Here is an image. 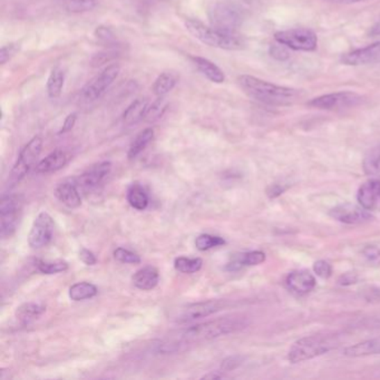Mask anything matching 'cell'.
Returning <instances> with one entry per match:
<instances>
[{"instance_id":"obj_22","label":"cell","mask_w":380,"mask_h":380,"mask_svg":"<svg viewBox=\"0 0 380 380\" xmlns=\"http://www.w3.org/2000/svg\"><path fill=\"white\" fill-rule=\"evenodd\" d=\"M192 60L195 62L197 69L202 74L203 76L210 81V82L215 83V84H222L226 81V75L223 73L219 66L215 65L211 60L203 58V57H193Z\"/></svg>"},{"instance_id":"obj_4","label":"cell","mask_w":380,"mask_h":380,"mask_svg":"<svg viewBox=\"0 0 380 380\" xmlns=\"http://www.w3.org/2000/svg\"><path fill=\"white\" fill-rule=\"evenodd\" d=\"M337 346H338V341L335 336H308L304 338L299 339L291 346L290 350L288 352V361L291 363L310 361L331 352Z\"/></svg>"},{"instance_id":"obj_35","label":"cell","mask_w":380,"mask_h":380,"mask_svg":"<svg viewBox=\"0 0 380 380\" xmlns=\"http://www.w3.org/2000/svg\"><path fill=\"white\" fill-rule=\"evenodd\" d=\"M240 265H259L265 261V254L261 251H251L247 254H240L236 258Z\"/></svg>"},{"instance_id":"obj_12","label":"cell","mask_w":380,"mask_h":380,"mask_svg":"<svg viewBox=\"0 0 380 380\" xmlns=\"http://www.w3.org/2000/svg\"><path fill=\"white\" fill-rule=\"evenodd\" d=\"M55 223L47 212H40L33 222L28 234V245L33 249H40L53 240Z\"/></svg>"},{"instance_id":"obj_45","label":"cell","mask_w":380,"mask_h":380,"mask_svg":"<svg viewBox=\"0 0 380 380\" xmlns=\"http://www.w3.org/2000/svg\"><path fill=\"white\" fill-rule=\"evenodd\" d=\"M77 114L72 113L66 117L63 124L62 129H60V134H66V133L71 132L73 130L74 126L76 124Z\"/></svg>"},{"instance_id":"obj_34","label":"cell","mask_w":380,"mask_h":380,"mask_svg":"<svg viewBox=\"0 0 380 380\" xmlns=\"http://www.w3.org/2000/svg\"><path fill=\"white\" fill-rule=\"evenodd\" d=\"M37 269L44 274H56L68 270V263L62 260L58 261H38Z\"/></svg>"},{"instance_id":"obj_28","label":"cell","mask_w":380,"mask_h":380,"mask_svg":"<svg viewBox=\"0 0 380 380\" xmlns=\"http://www.w3.org/2000/svg\"><path fill=\"white\" fill-rule=\"evenodd\" d=\"M153 138H154V131L152 129H145L142 131L131 144L129 152H127V158L130 160L138 158V155L149 147V144L153 141Z\"/></svg>"},{"instance_id":"obj_24","label":"cell","mask_w":380,"mask_h":380,"mask_svg":"<svg viewBox=\"0 0 380 380\" xmlns=\"http://www.w3.org/2000/svg\"><path fill=\"white\" fill-rule=\"evenodd\" d=\"M46 307L38 302H26L16 309V318L23 324H29L45 313Z\"/></svg>"},{"instance_id":"obj_15","label":"cell","mask_w":380,"mask_h":380,"mask_svg":"<svg viewBox=\"0 0 380 380\" xmlns=\"http://www.w3.org/2000/svg\"><path fill=\"white\" fill-rule=\"evenodd\" d=\"M341 63L348 66L370 65L380 63V42L345 53Z\"/></svg>"},{"instance_id":"obj_21","label":"cell","mask_w":380,"mask_h":380,"mask_svg":"<svg viewBox=\"0 0 380 380\" xmlns=\"http://www.w3.org/2000/svg\"><path fill=\"white\" fill-rule=\"evenodd\" d=\"M342 355L349 358L367 357V356L380 355V338L369 339L358 344L347 347Z\"/></svg>"},{"instance_id":"obj_43","label":"cell","mask_w":380,"mask_h":380,"mask_svg":"<svg viewBox=\"0 0 380 380\" xmlns=\"http://www.w3.org/2000/svg\"><path fill=\"white\" fill-rule=\"evenodd\" d=\"M363 254L369 262H378L380 261V249L374 245H369L366 248L363 249Z\"/></svg>"},{"instance_id":"obj_41","label":"cell","mask_w":380,"mask_h":380,"mask_svg":"<svg viewBox=\"0 0 380 380\" xmlns=\"http://www.w3.org/2000/svg\"><path fill=\"white\" fill-rule=\"evenodd\" d=\"M287 46L282 45L278 42V45H271L270 55L276 60H286L290 57V53L288 51Z\"/></svg>"},{"instance_id":"obj_42","label":"cell","mask_w":380,"mask_h":380,"mask_svg":"<svg viewBox=\"0 0 380 380\" xmlns=\"http://www.w3.org/2000/svg\"><path fill=\"white\" fill-rule=\"evenodd\" d=\"M243 363L242 356H231V357L226 358L222 361L221 368L226 372H231L234 369H237L238 367L241 366Z\"/></svg>"},{"instance_id":"obj_6","label":"cell","mask_w":380,"mask_h":380,"mask_svg":"<svg viewBox=\"0 0 380 380\" xmlns=\"http://www.w3.org/2000/svg\"><path fill=\"white\" fill-rule=\"evenodd\" d=\"M274 40L293 51H313L318 47V37L308 28H292L276 31Z\"/></svg>"},{"instance_id":"obj_19","label":"cell","mask_w":380,"mask_h":380,"mask_svg":"<svg viewBox=\"0 0 380 380\" xmlns=\"http://www.w3.org/2000/svg\"><path fill=\"white\" fill-rule=\"evenodd\" d=\"M160 280L158 270L152 265H147L136 271L132 276V281L138 289L143 291H149L158 286Z\"/></svg>"},{"instance_id":"obj_13","label":"cell","mask_w":380,"mask_h":380,"mask_svg":"<svg viewBox=\"0 0 380 380\" xmlns=\"http://www.w3.org/2000/svg\"><path fill=\"white\" fill-rule=\"evenodd\" d=\"M110 171H112V163L105 160V162L95 164L86 172L79 175L77 178H74V181L79 186V191L83 193H90V192L99 189V186L110 175Z\"/></svg>"},{"instance_id":"obj_30","label":"cell","mask_w":380,"mask_h":380,"mask_svg":"<svg viewBox=\"0 0 380 380\" xmlns=\"http://www.w3.org/2000/svg\"><path fill=\"white\" fill-rule=\"evenodd\" d=\"M203 261L200 258H186V256H179L174 260V267L179 272L182 274H195L201 270Z\"/></svg>"},{"instance_id":"obj_37","label":"cell","mask_w":380,"mask_h":380,"mask_svg":"<svg viewBox=\"0 0 380 380\" xmlns=\"http://www.w3.org/2000/svg\"><path fill=\"white\" fill-rule=\"evenodd\" d=\"M365 170L370 174L380 173V149H374L365 160Z\"/></svg>"},{"instance_id":"obj_49","label":"cell","mask_w":380,"mask_h":380,"mask_svg":"<svg viewBox=\"0 0 380 380\" xmlns=\"http://www.w3.org/2000/svg\"><path fill=\"white\" fill-rule=\"evenodd\" d=\"M341 1H347V3H358V1H363V0H341Z\"/></svg>"},{"instance_id":"obj_48","label":"cell","mask_w":380,"mask_h":380,"mask_svg":"<svg viewBox=\"0 0 380 380\" xmlns=\"http://www.w3.org/2000/svg\"><path fill=\"white\" fill-rule=\"evenodd\" d=\"M369 36H380V20L378 23L374 24L372 28H370V31H369Z\"/></svg>"},{"instance_id":"obj_18","label":"cell","mask_w":380,"mask_h":380,"mask_svg":"<svg viewBox=\"0 0 380 380\" xmlns=\"http://www.w3.org/2000/svg\"><path fill=\"white\" fill-rule=\"evenodd\" d=\"M380 199V181L370 180L359 188L358 191L357 200L359 206L372 210L377 204V201Z\"/></svg>"},{"instance_id":"obj_8","label":"cell","mask_w":380,"mask_h":380,"mask_svg":"<svg viewBox=\"0 0 380 380\" xmlns=\"http://www.w3.org/2000/svg\"><path fill=\"white\" fill-rule=\"evenodd\" d=\"M361 101V96L354 92H337L318 96L308 101V105L318 110H344L348 107L357 106Z\"/></svg>"},{"instance_id":"obj_26","label":"cell","mask_w":380,"mask_h":380,"mask_svg":"<svg viewBox=\"0 0 380 380\" xmlns=\"http://www.w3.org/2000/svg\"><path fill=\"white\" fill-rule=\"evenodd\" d=\"M178 75L172 72H164L153 84V92L158 97H165L178 83Z\"/></svg>"},{"instance_id":"obj_40","label":"cell","mask_w":380,"mask_h":380,"mask_svg":"<svg viewBox=\"0 0 380 380\" xmlns=\"http://www.w3.org/2000/svg\"><path fill=\"white\" fill-rule=\"evenodd\" d=\"M95 36L97 40L105 42L107 45H113V44L117 42L113 31H110L108 27H103V26L97 27L95 31Z\"/></svg>"},{"instance_id":"obj_10","label":"cell","mask_w":380,"mask_h":380,"mask_svg":"<svg viewBox=\"0 0 380 380\" xmlns=\"http://www.w3.org/2000/svg\"><path fill=\"white\" fill-rule=\"evenodd\" d=\"M208 18L211 26L224 31H237L238 27L242 23V16L239 10L226 3L213 5L208 12Z\"/></svg>"},{"instance_id":"obj_1","label":"cell","mask_w":380,"mask_h":380,"mask_svg":"<svg viewBox=\"0 0 380 380\" xmlns=\"http://www.w3.org/2000/svg\"><path fill=\"white\" fill-rule=\"evenodd\" d=\"M248 324L249 319L245 315H231L206 321L175 333L171 338L158 345V350L162 354H174L191 344H199L202 341L238 333L248 327Z\"/></svg>"},{"instance_id":"obj_17","label":"cell","mask_w":380,"mask_h":380,"mask_svg":"<svg viewBox=\"0 0 380 380\" xmlns=\"http://www.w3.org/2000/svg\"><path fill=\"white\" fill-rule=\"evenodd\" d=\"M55 197L62 204L69 208H77L82 204L81 191L75 183L74 178L60 182L55 189Z\"/></svg>"},{"instance_id":"obj_2","label":"cell","mask_w":380,"mask_h":380,"mask_svg":"<svg viewBox=\"0 0 380 380\" xmlns=\"http://www.w3.org/2000/svg\"><path fill=\"white\" fill-rule=\"evenodd\" d=\"M240 88L249 97L263 104L288 106L300 97L298 90L272 84L258 77L242 75L238 79Z\"/></svg>"},{"instance_id":"obj_31","label":"cell","mask_w":380,"mask_h":380,"mask_svg":"<svg viewBox=\"0 0 380 380\" xmlns=\"http://www.w3.org/2000/svg\"><path fill=\"white\" fill-rule=\"evenodd\" d=\"M63 1H64V6L68 12L73 13V14L90 12L99 3V0H63Z\"/></svg>"},{"instance_id":"obj_44","label":"cell","mask_w":380,"mask_h":380,"mask_svg":"<svg viewBox=\"0 0 380 380\" xmlns=\"http://www.w3.org/2000/svg\"><path fill=\"white\" fill-rule=\"evenodd\" d=\"M79 259L82 260L86 265H95L97 259L92 251L86 248L79 250Z\"/></svg>"},{"instance_id":"obj_32","label":"cell","mask_w":380,"mask_h":380,"mask_svg":"<svg viewBox=\"0 0 380 380\" xmlns=\"http://www.w3.org/2000/svg\"><path fill=\"white\" fill-rule=\"evenodd\" d=\"M167 105L169 104L164 97H158L156 101H153L152 104L147 107L144 121H147V123H154V122L158 121L165 113Z\"/></svg>"},{"instance_id":"obj_16","label":"cell","mask_w":380,"mask_h":380,"mask_svg":"<svg viewBox=\"0 0 380 380\" xmlns=\"http://www.w3.org/2000/svg\"><path fill=\"white\" fill-rule=\"evenodd\" d=\"M315 279L307 270L293 271L286 279V285L291 292L298 296H304L315 289Z\"/></svg>"},{"instance_id":"obj_5","label":"cell","mask_w":380,"mask_h":380,"mask_svg":"<svg viewBox=\"0 0 380 380\" xmlns=\"http://www.w3.org/2000/svg\"><path fill=\"white\" fill-rule=\"evenodd\" d=\"M42 149V138L35 136L20 151L17 160L14 164L8 178V188H13L28 174L36 164L37 158H40Z\"/></svg>"},{"instance_id":"obj_29","label":"cell","mask_w":380,"mask_h":380,"mask_svg":"<svg viewBox=\"0 0 380 380\" xmlns=\"http://www.w3.org/2000/svg\"><path fill=\"white\" fill-rule=\"evenodd\" d=\"M99 290L93 283L90 282H77L69 288V298L73 301H83L97 296Z\"/></svg>"},{"instance_id":"obj_46","label":"cell","mask_w":380,"mask_h":380,"mask_svg":"<svg viewBox=\"0 0 380 380\" xmlns=\"http://www.w3.org/2000/svg\"><path fill=\"white\" fill-rule=\"evenodd\" d=\"M357 281V276L355 274H347L345 276H341L340 283L341 285H352Z\"/></svg>"},{"instance_id":"obj_7","label":"cell","mask_w":380,"mask_h":380,"mask_svg":"<svg viewBox=\"0 0 380 380\" xmlns=\"http://www.w3.org/2000/svg\"><path fill=\"white\" fill-rule=\"evenodd\" d=\"M20 202L17 195H3L0 202V236L3 239L13 237L18 224Z\"/></svg>"},{"instance_id":"obj_47","label":"cell","mask_w":380,"mask_h":380,"mask_svg":"<svg viewBox=\"0 0 380 380\" xmlns=\"http://www.w3.org/2000/svg\"><path fill=\"white\" fill-rule=\"evenodd\" d=\"M282 192H283L282 188H280V186L278 185H274L271 186L270 190L267 191V195L270 197H276V195H282Z\"/></svg>"},{"instance_id":"obj_39","label":"cell","mask_w":380,"mask_h":380,"mask_svg":"<svg viewBox=\"0 0 380 380\" xmlns=\"http://www.w3.org/2000/svg\"><path fill=\"white\" fill-rule=\"evenodd\" d=\"M313 271L315 274L321 278V279H328L333 274V267L329 262L324 260H319L313 265Z\"/></svg>"},{"instance_id":"obj_11","label":"cell","mask_w":380,"mask_h":380,"mask_svg":"<svg viewBox=\"0 0 380 380\" xmlns=\"http://www.w3.org/2000/svg\"><path fill=\"white\" fill-rule=\"evenodd\" d=\"M226 301L222 300H208V301L191 304L181 308L178 315H175L174 321L178 324H188L197 319L206 318L208 315L220 311L226 307Z\"/></svg>"},{"instance_id":"obj_14","label":"cell","mask_w":380,"mask_h":380,"mask_svg":"<svg viewBox=\"0 0 380 380\" xmlns=\"http://www.w3.org/2000/svg\"><path fill=\"white\" fill-rule=\"evenodd\" d=\"M369 210L363 208L361 206H355L352 203H344L340 206H335L330 210V215L346 224H361L372 220V215L369 213Z\"/></svg>"},{"instance_id":"obj_23","label":"cell","mask_w":380,"mask_h":380,"mask_svg":"<svg viewBox=\"0 0 380 380\" xmlns=\"http://www.w3.org/2000/svg\"><path fill=\"white\" fill-rule=\"evenodd\" d=\"M149 105V101L147 99H138L133 101L123 114V121L125 124L133 126L143 121Z\"/></svg>"},{"instance_id":"obj_33","label":"cell","mask_w":380,"mask_h":380,"mask_svg":"<svg viewBox=\"0 0 380 380\" xmlns=\"http://www.w3.org/2000/svg\"><path fill=\"white\" fill-rule=\"evenodd\" d=\"M224 245H226V240L211 234H201L195 239V247L200 251H208Z\"/></svg>"},{"instance_id":"obj_25","label":"cell","mask_w":380,"mask_h":380,"mask_svg":"<svg viewBox=\"0 0 380 380\" xmlns=\"http://www.w3.org/2000/svg\"><path fill=\"white\" fill-rule=\"evenodd\" d=\"M127 202L138 211H144L149 206V195L138 183H133L127 189Z\"/></svg>"},{"instance_id":"obj_3","label":"cell","mask_w":380,"mask_h":380,"mask_svg":"<svg viewBox=\"0 0 380 380\" xmlns=\"http://www.w3.org/2000/svg\"><path fill=\"white\" fill-rule=\"evenodd\" d=\"M185 28L195 40L210 47L226 51H240L245 47V40L238 31H224L213 26H206L200 20L189 18L185 20Z\"/></svg>"},{"instance_id":"obj_27","label":"cell","mask_w":380,"mask_h":380,"mask_svg":"<svg viewBox=\"0 0 380 380\" xmlns=\"http://www.w3.org/2000/svg\"><path fill=\"white\" fill-rule=\"evenodd\" d=\"M64 83H65V73L62 68H53L47 79V94L49 99H56L62 95Z\"/></svg>"},{"instance_id":"obj_38","label":"cell","mask_w":380,"mask_h":380,"mask_svg":"<svg viewBox=\"0 0 380 380\" xmlns=\"http://www.w3.org/2000/svg\"><path fill=\"white\" fill-rule=\"evenodd\" d=\"M20 45L17 42H13L9 45H5L0 49V64L5 65L8 60H12L13 57L19 51Z\"/></svg>"},{"instance_id":"obj_36","label":"cell","mask_w":380,"mask_h":380,"mask_svg":"<svg viewBox=\"0 0 380 380\" xmlns=\"http://www.w3.org/2000/svg\"><path fill=\"white\" fill-rule=\"evenodd\" d=\"M114 258L122 263H129V265L141 263V258L138 254L124 248H117L114 250Z\"/></svg>"},{"instance_id":"obj_9","label":"cell","mask_w":380,"mask_h":380,"mask_svg":"<svg viewBox=\"0 0 380 380\" xmlns=\"http://www.w3.org/2000/svg\"><path fill=\"white\" fill-rule=\"evenodd\" d=\"M119 66L117 64L107 66L97 76L94 77L90 83L85 85L82 90L83 99L88 101H94L104 95L110 85L117 79L119 74Z\"/></svg>"},{"instance_id":"obj_20","label":"cell","mask_w":380,"mask_h":380,"mask_svg":"<svg viewBox=\"0 0 380 380\" xmlns=\"http://www.w3.org/2000/svg\"><path fill=\"white\" fill-rule=\"evenodd\" d=\"M69 160L67 153L63 149H55L51 154H48L45 158H42L36 165V171L38 173H53L60 171L65 167Z\"/></svg>"}]
</instances>
